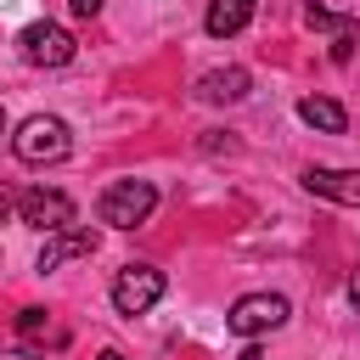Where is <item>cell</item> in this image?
I'll return each instance as SVG.
<instances>
[{"mask_svg":"<svg viewBox=\"0 0 360 360\" xmlns=\"http://www.w3.org/2000/svg\"><path fill=\"white\" fill-rule=\"evenodd\" d=\"M253 11H259V0H208L202 28H208L214 39H231V34H242V28L253 22Z\"/></svg>","mask_w":360,"mask_h":360,"instance_id":"30bf717a","label":"cell"},{"mask_svg":"<svg viewBox=\"0 0 360 360\" xmlns=\"http://www.w3.org/2000/svg\"><path fill=\"white\" fill-rule=\"evenodd\" d=\"M287 315H292V304H287L281 292H242V298L231 304L225 326H231L236 338H264V332H276Z\"/></svg>","mask_w":360,"mask_h":360,"instance_id":"277c9868","label":"cell"},{"mask_svg":"<svg viewBox=\"0 0 360 360\" xmlns=\"http://www.w3.org/2000/svg\"><path fill=\"white\" fill-rule=\"evenodd\" d=\"M68 6H73V17H96L101 11V0H68Z\"/></svg>","mask_w":360,"mask_h":360,"instance_id":"5bb4252c","label":"cell"},{"mask_svg":"<svg viewBox=\"0 0 360 360\" xmlns=\"http://www.w3.org/2000/svg\"><path fill=\"white\" fill-rule=\"evenodd\" d=\"M96 231L90 225H68V231H56V236H45V248H39V259H34V270L45 276V270H62V264H73V259H90L96 253Z\"/></svg>","mask_w":360,"mask_h":360,"instance_id":"52a82bcc","label":"cell"},{"mask_svg":"<svg viewBox=\"0 0 360 360\" xmlns=\"http://www.w3.org/2000/svg\"><path fill=\"white\" fill-rule=\"evenodd\" d=\"M0 135H6V107H0Z\"/></svg>","mask_w":360,"mask_h":360,"instance_id":"ffe728a7","label":"cell"},{"mask_svg":"<svg viewBox=\"0 0 360 360\" xmlns=\"http://www.w3.org/2000/svg\"><path fill=\"white\" fill-rule=\"evenodd\" d=\"M96 360H124V354H118V349H101V354H96Z\"/></svg>","mask_w":360,"mask_h":360,"instance_id":"ac0fdd59","label":"cell"},{"mask_svg":"<svg viewBox=\"0 0 360 360\" xmlns=\"http://www.w3.org/2000/svg\"><path fill=\"white\" fill-rule=\"evenodd\" d=\"M73 51H79V45H73V34H68L62 22H45V17H39V22H28V28L17 34V56H22L28 68H68V62H73Z\"/></svg>","mask_w":360,"mask_h":360,"instance_id":"3957f363","label":"cell"},{"mask_svg":"<svg viewBox=\"0 0 360 360\" xmlns=\"http://www.w3.org/2000/svg\"><path fill=\"white\" fill-rule=\"evenodd\" d=\"M304 191H309V197H326V202H338V208H360V169L309 163V169H304Z\"/></svg>","mask_w":360,"mask_h":360,"instance_id":"ba28073f","label":"cell"},{"mask_svg":"<svg viewBox=\"0 0 360 360\" xmlns=\"http://www.w3.org/2000/svg\"><path fill=\"white\" fill-rule=\"evenodd\" d=\"M163 270H152V264H124L118 276H112V309L118 315H146L158 298H163Z\"/></svg>","mask_w":360,"mask_h":360,"instance_id":"5b68a950","label":"cell"},{"mask_svg":"<svg viewBox=\"0 0 360 360\" xmlns=\"http://www.w3.org/2000/svg\"><path fill=\"white\" fill-rule=\"evenodd\" d=\"M253 90V73L248 68H214L197 79V101H214V107H231V101H248Z\"/></svg>","mask_w":360,"mask_h":360,"instance_id":"9c48e42d","label":"cell"},{"mask_svg":"<svg viewBox=\"0 0 360 360\" xmlns=\"http://www.w3.org/2000/svg\"><path fill=\"white\" fill-rule=\"evenodd\" d=\"M17 332H22L28 343H45V338H51V343H62V332L51 326V315H45V309H22V315H17Z\"/></svg>","mask_w":360,"mask_h":360,"instance_id":"4fadbf2b","label":"cell"},{"mask_svg":"<svg viewBox=\"0 0 360 360\" xmlns=\"http://www.w3.org/2000/svg\"><path fill=\"white\" fill-rule=\"evenodd\" d=\"M11 152L22 158V163H62L68 152H73V135H68V124L62 118H51V112H34V118H22L17 124V135H11Z\"/></svg>","mask_w":360,"mask_h":360,"instance_id":"7a4b0ae2","label":"cell"},{"mask_svg":"<svg viewBox=\"0 0 360 360\" xmlns=\"http://www.w3.org/2000/svg\"><path fill=\"white\" fill-rule=\"evenodd\" d=\"M17 214H22V225H34V231H45V236H56V231H68L79 214H73V197H62V191H45V186H28L22 197H17Z\"/></svg>","mask_w":360,"mask_h":360,"instance_id":"8992f818","label":"cell"},{"mask_svg":"<svg viewBox=\"0 0 360 360\" xmlns=\"http://www.w3.org/2000/svg\"><path fill=\"white\" fill-rule=\"evenodd\" d=\"M349 304L360 309V264H354V276H349Z\"/></svg>","mask_w":360,"mask_h":360,"instance_id":"9a60e30c","label":"cell"},{"mask_svg":"<svg viewBox=\"0 0 360 360\" xmlns=\"http://www.w3.org/2000/svg\"><path fill=\"white\" fill-rule=\"evenodd\" d=\"M298 118H304L309 129H321V135H343V129H349V112H343L332 96H304V101H298Z\"/></svg>","mask_w":360,"mask_h":360,"instance_id":"8fae6325","label":"cell"},{"mask_svg":"<svg viewBox=\"0 0 360 360\" xmlns=\"http://www.w3.org/2000/svg\"><path fill=\"white\" fill-rule=\"evenodd\" d=\"M0 360H39V354H28V349H6Z\"/></svg>","mask_w":360,"mask_h":360,"instance_id":"2e32d148","label":"cell"},{"mask_svg":"<svg viewBox=\"0 0 360 360\" xmlns=\"http://www.w3.org/2000/svg\"><path fill=\"white\" fill-rule=\"evenodd\" d=\"M242 360H259V349H242Z\"/></svg>","mask_w":360,"mask_h":360,"instance_id":"d6986e66","label":"cell"},{"mask_svg":"<svg viewBox=\"0 0 360 360\" xmlns=\"http://www.w3.org/2000/svg\"><path fill=\"white\" fill-rule=\"evenodd\" d=\"M304 22H309V28H321V34H332V39H338V34H360V22H354V17L326 11V6H315V0L304 6Z\"/></svg>","mask_w":360,"mask_h":360,"instance_id":"7c38bea8","label":"cell"},{"mask_svg":"<svg viewBox=\"0 0 360 360\" xmlns=\"http://www.w3.org/2000/svg\"><path fill=\"white\" fill-rule=\"evenodd\" d=\"M152 208H158V186H152V180H112V186L96 197V214H101V225H112V231L146 225Z\"/></svg>","mask_w":360,"mask_h":360,"instance_id":"6da1fadb","label":"cell"},{"mask_svg":"<svg viewBox=\"0 0 360 360\" xmlns=\"http://www.w3.org/2000/svg\"><path fill=\"white\" fill-rule=\"evenodd\" d=\"M11 208H17V202H11L6 191H0V225H6V214H11Z\"/></svg>","mask_w":360,"mask_h":360,"instance_id":"e0dca14e","label":"cell"}]
</instances>
